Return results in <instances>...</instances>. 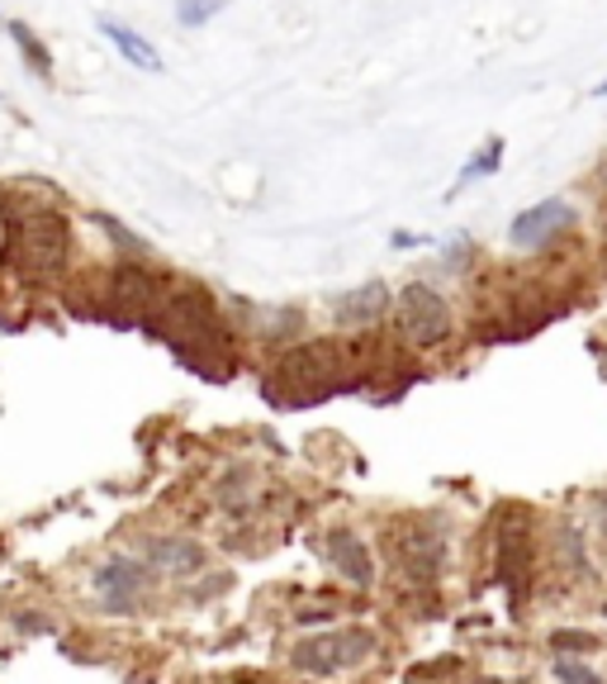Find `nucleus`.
<instances>
[{
  "instance_id": "15",
  "label": "nucleus",
  "mask_w": 607,
  "mask_h": 684,
  "mask_svg": "<svg viewBox=\"0 0 607 684\" xmlns=\"http://www.w3.org/2000/svg\"><path fill=\"white\" fill-rule=\"evenodd\" d=\"M10 39H14V48H20V58H24V67L39 81H52V52H48V43L33 33L24 20H10Z\"/></svg>"
},
{
  "instance_id": "10",
  "label": "nucleus",
  "mask_w": 607,
  "mask_h": 684,
  "mask_svg": "<svg viewBox=\"0 0 607 684\" xmlns=\"http://www.w3.org/2000/svg\"><path fill=\"white\" fill-rule=\"evenodd\" d=\"M395 547H399L404 566L414 571V575H437L441 556H446V537L432 533V528H427V523L418 518V523H408L404 533H395Z\"/></svg>"
},
{
  "instance_id": "8",
  "label": "nucleus",
  "mask_w": 607,
  "mask_h": 684,
  "mask_svg": "<svg viewBox=\"0 0 607 684\" xmlns=\"http://www.w3.org/2000/svg\"><path fill=\"white\" fill-rule=\"evenodd\" d=\"M389 309H395V295H389L385 280H366V286L337 295L332 319L342 324V328H366V324H380Z\"/></svg>"
},
{
  "instance_id": "2",
  "label": "nucleus",
  "mask_w": 607,
  "mask_h": 684,
  "mask_svg": "<svg viewBox=\"0 0 607 684\" xmlns=\"http://www.w3.org/2000/svg\"><path fill=\"white\" fill-rule=\"evenodd\" d=\"M342 380H347V347L332 338H314L280 357L271 390L285 405H314V399H328L342 390Z\"/></svg>"
},
{
  "instance_id": "20",
  "label": "nucleus",
  "mask_w": 607,
  "mask_h": 684,
  "mask_svg": "<svg viewBox=\"0 0 607 684\" xmlns=\"http://www.w3.org/2000/svg\"><path fill=\"white\" fill-rule=\"evenodd\" d=\"M550 642H556L560 646V652H594V637H588V633H556V637H550Z\"/></svg>"
},
{
  "instance_id": "14",
  "label": "nucleus",
  "mask_w": 607,
  "mask_h": 684,
  "mask_svg": "<svg viewBox=\"0 0 607 684\" xmlns=\"http://www.w3.org/2000/svg\"><path fill=\"white\" fill-rule=\"evenodd\" d=\"M148 561H152V566H162V571L190 575V571H200V566H205V552L195 547L190 537H157L152 547H148Z\"/></svg>"
},
{
  "instance_id": "16",
  "label": "nucleus",
  "mask_w": 607,
  "mask_h": 684,
  "mask_svg": "<svg viewBox=\"0 0 607 684\" xmlns=\"http://www.w3.org/2000/svg\"><path fill=\"white\" fill-rule=\"evenodd\" d=\"M228 0H176V24L181 29H205L213 14H223Z\"/></svg>"
},
{
  "instance_id": "1",
  "label": "nucleus",
  "mask_w": 607,
  "mask_h": 684,
  "mask_svg": "<svg viewBox=\"0 0 607 684\" xmlns=\"http://www.w3.org/2000/svg\"><path fill=\"white\" fill-rule=\"evenodd\" d=\"M152 314H157L152 328L162 333L195 371H205V376L233 371V338H228L219 309H213L205 290H181L171 300H157Z\"/></svg>"
},
{
  "instance_id": "3",
  "label": "nucleus",
  "mask_w": 607,
  "mask_h": 684,
  "mask_svg": "<svg viewBox=\"0 0 607 684\" xmlns=\"http://www.w3.org/2000/svg\"><path fill=\"white\" fill-rule=\"evenodd\" d=\"M71 252V224L58 215V209H33L14 224L10 238V261L24 280H48L67 267Z\"/></svg>"
},
{
  "instance_id": "23",
  "label": "nucleus",
  "mask_w": 607,
  "mask_h": 684,
  "mask_svg": "<svg viewBox=\"0 0 607 684\" xmlns=\"http://www.w3.org/2000/svg\"><path fill=\"white\" fill-rule=\"evenodd\" d=\"M603 528H607V499H603Z\"/></svg>"
},
{
  "instance_id": "13",
  "label": "nucleus",
  "mask_w": 607,
  "mask_h": 684,
  "mask_svg": "<svg viewBox=\"0 0 607 684\" xmlns=\"http://www.w3.org/2000/svg\"><path fill=\"white\" fill-rule=\"evenodd\" d=\"M504 152H508V143H504V138H485V143H479L475 152H470V162L466 167H460V177H456V186L451 190H446V200H456L460 196V190H466V186H475V181H489V177H498V167H504Z\"/></svg>"
},
{
  "instance_id": "22",
  "label": "nucleus",
  "mask_w": 607,
  "mask_h": 684,
  "mask_svg": "<svg viewBox=\"0 0 607 684\" xmlns=\"http://www.w3.org/2000/svg\"><path fill=\"white\" fill-rule=\"evenodd\" d=\"M594 96H598V100H607V81H598V86H594Z\"/></svg>"
},
{
  "instance_id": "11",
  "label": "nucleus",
  "mask_w": 607,
  "mask_h": 684,
  "mask_svg": "<svg viewBox=\"0 0 607 684\" xmlns=\"http://www.w3.org/2000/svg\"><path fill=\"white\" fill-rule=\"evenodd\" d=\"M100 33H105V39H110L115 43V52H119V58L123 62H129L133 67V72H162V52H157L152 48V39H142V33L138 29H129V24H119V20H110V14H100Z\"/></svg>"
},
{
  "instance_id": "17",
  "label": "nucleus",
  "mask_w": 607,
  "mask_h": 684,
  "mask_svg": "<svg viewBox=\"0 0 607 684\" xmlns=\"http://www.w3.org/2000/svg\"><path fill=\"white\" fill-rule=\"evenodd\" d=\"M96 224H100L105 234H110V238L119 242L123 252H148V242H142V238H133V234H129V228H123L119 219H110V215H96Z\"/></svg>"
},
{
  "instance_id": "12",
  "label": "nucleus",
  "mask_w": 607,
  "mask_h": 684,
  "mask_svg": "<svg viewBox=\"0 0 607 684\" xmlns=\"http://www.w3.org/2000/svg\"><path fill=\"white\" fill-rule=\"evenodd\" d=\"M328 547H332V561H337V571H342L347 575V581L356 585V589H366L370 581H375V561H370V547H366V542L361 537H356V533H332V542H328Z\"/></svg>"
},
{
  "instance_id": "7",
  "label": "nucleus",
  "mask_w": 607,
  "mask_h": 684,
  "mask_svg": "<svg viewBox=\"0 0 607 684\" xmlns=\"http://www.w3.org/2000/svg\"><path fill=\"white\" fill-rule=\"evenodd\" d=\"M569 228H575V205H569L565 196H546L508 224V242L517 252H541L556 238H565Z\"/></svg>"
},
{
  "instance_id": "21",
  "label": "nucleus",
  "mask_w": 607,
  "mask_h": 684,
  "mask_svg": "<svg viewBox=\"0 0 607 684\" xmlns=\"http://www.w3.org/2000/svg\"><path fill=\"white\" fill-rule=\"evenodd\" d=\"M389 242H395L399 252H408V248H427V242H432V238H427V234H395Z\"/></svg>"
},
{
  "instance_id": "19",
  "label": "nucleus",
  "mask_w": 607,
  "mask_h": 684,
  "mask_svg": "<svg viewBox=\"0 0 607 684\" xmlns=\"http://www.w3.org/2000/svg\"><path fill=\"white\" fill-rule=\"evenodd\" d=\"M556 675H560L565 684H598V675L584 671V665H575V661H556Z\"/></svg>"
},
{
  "instance_id": "4",
  "label": "nucleus",
  "mask_w": 607,
  "mask_h": 684,
  "mask_svg": "<svg viewBox=\"0 0 607 684\" xmlns=\"http://www.w3.org/2000/svg\"><path fill=\"white\" fill-rule=\"evenodd\" d=\"M395 324H399V338L408 347H418V353H432L451 338L456 328V314H451V300L427 286V280H414V286H404L395 295Z\"/></svg>"
},
{
  "instance_id": "5",
  "label": "nucleus",
  "mask_w": 607,
  "mask_h": 684,
  "mask_svg": "<svg viewBox=\"0 0 607 684\" xmlns=\"http://www.w3.org/2000/svg\"><path fill=\"white\" fill-rule=\"evenodd\" d=\"M370 652H375L370 627H337V633H324V637H304L295 646V665L309 675H337L361 665Z\"/></svg>"
},
{
  "instance_id": "18",
  "label": "nucleus",
  "mask_w": 607,
  "mask_h": 684,
  "mask_svg": "<svg viewBox=\"0 0 607 684\" xmlns=\"http://www.w3.org/2000/svg\"><path fill=\"white\" fill-rule=\"evenodd\" d=\"M470 252H475V242H470V238H456L451 248H446V261H441V271H466Z\"/></svg>"
},
{
  "instance_id": "9",
  "label": "nucleus",
  "mask_w": 607,
  "mask_h": 684,
  "mask_svg": "<svg viewBox=\"0 0 607 684\" xmlns=\"http://www.w3.org/2000/svg\"><path fill=\"white\" fill-rule=\"evenodd\" d=\"M96 589H100V599L110 604L115 613H129L133 599L142 589H148V571L138 566V561H105V566L96 571Z\"/></svg>"
},
{
  "instance_id": "6",
  "label": "nucleus",
  "mask_w": 607,
  "mask_h": 684,
  "mask_svg": "<svg viewBox=\"0 0 607 684\" xmlns=\"http://www.w3.org/2000/svg\"><path fill=\"white\" fill-rule=\"evenodd\" d=\"M494 575L513 599H523V589L531 581V518L523 508H504L494 533Z\"/></svg>"
}]
</instances>
